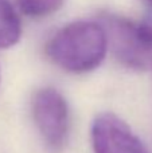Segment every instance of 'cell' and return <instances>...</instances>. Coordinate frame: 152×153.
I'll list each match as a JSON object with an SVG mask.
<instances>
[{"label":"cell","instance_id":"7a4b0ae2","mask_svg":"<svg viewBox=\"0 0 152 153\" xmlns=\"http://www.w3.org/2000/svg\"><path fill=\"white\" fill-rule=\"evenodd\" d=\"M107 34L108 46L123 65L135 70L152 67V23L133 22L107 15L100 23Z\"/></svg>","mask_w":152,"mask_h":153},{"label":"cell","instance_id":"8992f818","mask_svg":"<svg viewBox=\"0 0 152 153\" xmlns=\"http://www.w3.org/2000/svg\"><path fill=\"white\" fill-rule=\"evenodd\" d=\"M19 8L27 16L42 18L54 13L61 8L63 0H18Z\"/></svg>","mask_w":152,"mask_h":153},{"label":"cell","instance_id":"5b68a950","mask_svg":"<svg viewBox=\"0 0 152 153\" xmlns=\"http://www.w3.org/2000/svg\"><path fill=\"white\" fill-rule=\"evenodd\" d=\"M22 35V23L10 0H0V48L18 43Z\"/></svg>","mask_w":152,"mask_h":153},{"label":"cell","instance_id":"52a82bcc","mask_svg":"<svg viewBox=\"0 0 152 153\" xmlns=\"http://www.w3.org/2000/svg\"><path fill=\"white\" fill-rule=\"evenodd\" d=\"M145 1H147V3H148V4H150V5H151V7H152V0H145Z\"/></svg>","mask_w":152,"mask_h":153},{"label":"cell","instance_id":"3957f363","mask_svg":"<svg viewBox=\"0 0 152 153\" xmlns=\"http://www.w3.org/2000/svg\"><path fill=\"white\" fill-rule=\"evenodd\" d=\"M32 117L42 140L53 152H59L67 141L70 129L69 105L53 87H43L32 98Z\"/></svg>","mask_w":152,"mask_h":153},{"label":"cell","instance_id":"6da1fadb","mask_svg":"<svg viewBox=\"0 0 152 153\" xmlns=\"http://www.w3.org/2000/svg\"><path fill=\"white\" fill-rule=\"evenodd\" d=\"M108 51L104 28L97 22L78 20L65 26L48 40L47 56L70 73H88L101 65Z\"/></svg>","mask_w":152,"mask_h":153},{"label":"cell","instance_id":"277c9868","mask_svg":"<svg viewBox=\"0 0 152 153\" xmlns=\"http://www.w3.org/2000/svg\"><path fill=\"white\" fill-rule=\"evenodd\" d=\"M94 153H150L124 120L113 113H101L90 129Z\"/></svg>","mask_w":152,"mask_h":153}]
</instances>
